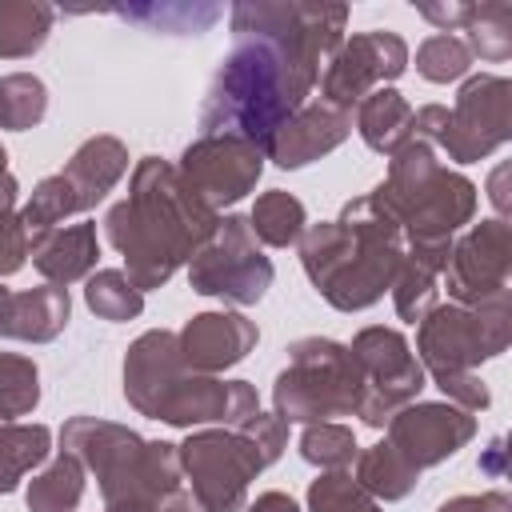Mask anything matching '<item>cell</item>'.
<instances>
[{"mask_svg":"<svg viewBox=\"0 0 512 512\" xmlns=\"http://www.w3.org/2000/svg\"><path fill=\"white\" fill-rule=\"evenodd\" d=\"M48 116V84L32 72L0 76V128L28 132Z\"/></svg>","mask_w":512,"mask_h":512,"instance_id":"1f68e13d","label":"cell"},{"mask_svg":"<svg viewBox=\"0 0 512 512\" xmlns=\"http://www.w3.org/2000/svg\"><path fill=\"white\" fill-rule=\"evenodd\" d=\"M440 284L448 288L452 304L480 308L512 300V228L500 216L468 224L448 252Z\"/></svg>","mask_w":512,"mask_h":512,"instance_id":"4fadbf2b","label":"cell"},{"mask_svg":"<svg viewBox=\"0 0 512 512\" xmlns=\"http://www.w3.org/2000/svg\"><path fill=\"white\" fill-rule=\"evenodd\" d=\"M276 280L272 260L260 252L248 216H220L208 244L188 260V288L200 296H216L232 308H252L268 296Z\"/></svg>","mask_w":512,"mask_h":512,"instance_id":"8fae6325","label":"cell"},{"mask_svg":"<svg viewBox=\"0 0 512 512\" xmlns=\"http://www.w3.org/2000/svg\"><path fill=\"white\" fill-rule=\"evenodd\" d=\"M428 380L444 392L448 404H456V408H464V412H472V416L492 404V392H488V384L480 380V372H436V376H428Z\"/></svg>","mask_w":512,"mask_h":512,"instance_id":"74e56055","label":"cell"},{"mask_svg":"<svg viewBox=\"0 0 512 512\" xmlns=\"http://www.w3.org/2000/svg\"><path fill=\"white\" fill-rule=\"evenodd\" d=\"M4 176H8V148L0 144V180H4Z\"/></svg>","mask_w":512,"mask_h":512,"instance_id":"f6af8a7d","label":"cell"},{"mask_svg":"<svg viewBox=\"0 0 512 512\" xmlns=\"http://www.w3.org/2000/svg\"><path fill=\"white\" fill-rule=\"evenodd\" d=\"M364 380L348 344L332 336H300L288 344V364L272 380V412L284 424H320L356 416Z\"/></svg>","mask_w":512,"mask_h":512,"instance_id":"9c48e42d","label":"cell"},{"mask_svg":"<svg viewBox=\"0 0 512 512\" xmlns=\"http://www.w3.org/2000/svg\"><path fill=\"white\" fill-rule=\"evenodd\" d=\"M248 228L256 236V244H268V248H292L304 228H308V208L284 192V188H272V192H260L252 212H248Z\"/></svg>","mask_w":512,"mask_h":512,"instance_id":"83f0119b","label":"cell"},{"mask_svg":"<svg viewBox=\"0 0 512 512\" xmlns=\"http://www.w3.org/2000/svg\"><path fill=\"white\" fill-rule=\"evenodd\" d=\"M384 428H388V444L416 472H424L452 460L476 436V416L448 400H412Z\"/></svg>","mask_w":512,"mask_h":512,"instance_id":"2e32d148","label":"cell"},{"mask_svg":"<svg viewBox=\"0 0 512 512\" xmlns=\"http://www.w3.org/2000/svg\"><path fill=\"white\" fill-rule=\"evenodd\" d=\"M72 320V296L56 284H36L24 292L0 288V340L52 344Z\"/></svg>","mask_w":512,"mask_h":512,"instance_id":"d6986e66","label":"cell"},{"mask_svg":"<svg viewBox=\"0 0 512 512\" xmlns=\"http://www.w3.org/2000/svg\"><path fill=\"white\" fill-rule=\"evenodd\" d=\"M128 172V148L124 140L116 136H88L72 156L68 164L56 172V180L64 184L76 216L80 212H92Z\"/></svg>","mask_w":512,"mask_h":512,"instance_id":"ffe728a7","label":"cell"},{"mask_svg":"<svg viewBox=\"0 0 512 512\" xmlns=\"http://www.w3.org/2000/svg\"><path fill=\"white\" fill-rule=\"evenodd\" d=\"M244 512H300V504L288 496V492H260L256 500H248L244 504Z\"/></svg>","mask_w":512,"mask_h":512,"instance_id":"60d3db41","label":"cell"},{"mask_svg":"<svg viewBox=\"0 0 512 512\" xmlns=\"http://www.w3.org/2000/svg\"><path fill=\"white\" fill-rule=\"evenodd\" d=\"M40 404V368L32 356L0 352V428L16 424Z\"/></svg>","mask_w":512,"mask_h":512,"instance_id":"d6a6232c","label":"cell"},{"mask_svg":"<svg viewBox=\"0 0 512 512\" xmlns=\"http://www.w3.org/2000/svg\"><path fill=\"white\" fill-rule=\"evenodd\" d=\"M260 340L256 320H248L236 308H212V312H196L184 320V328L176 332L180 356L188 368L220 376L224 368L240 364Z\"/></svg>","mask_w":512,"mask_h":512,"instance_id":"e0dca14e","label":"cell"},{"mask_svg":"<svg viewBox=\"0 0 512 512\" xmlns=\"http://www.w3.org/2000/svg\"><path fill=\"white\" fill-rule=\"evenodd\" d=\"M408 72V44L400 32L392 28H368L356 36H344V44L328 56V64L320 68V96L324 104L352 112L368 92L376 88H392V80H400Z\"/></svg>","mask_w":512,"mask_h":512,"instance_id":"5bb4252c","label":"cell"},{"mask_svg":"<svg viewBox=\"0 0 512 512\" xmlns=\"http://www.w3.org/2000/svg\"><path fill=\"white\" fill-rule=\"evenodd\" d=\"M308 512H384V504L368 496L348 468H340V472H320L308 484Z\"/></svg>","mask_w":512,"mask_h":512,"instance_id":"d590c367","label":"cell"},{"mask_svg":"<svg viewBox=\"0 0 512 512\" xmlns=\"http://www.w3.org/2000/svg\"><path fill=\"white\" fill-rule=\"evenodd\" d=\"M56 24V8L44 0H0V60L36 56Z\"/></svg>","mask_w":512,"mask_h":512,"instance_id":"cb8c5ba5","label":"cell"},{"mask_svg":"<svg viewBox=\"0 0 512 512\" xmlns=\"http://www.w3.org/2000/svg\"><path fill=\"white\" fill-rule=\"evenodd\" d=\"M300 268L336 312L372 308L404 264V232L364 192L340 208L336 220L308 224L296 240Z\"/></svg>","mask_w":512,"mask_h":512,"instance_id":"3957f363","label":"cell"},{"mask_svg":"<svg viewBox=\"0 0 512 512\" xmlns=\"http://www.w3.org/2000/svg\"><path fill=\"white\" fill-rule=\"evenodd\" d=\"M288 448V424L276 412H256L240 428H192L176 444L180 472L204 512H244L252 480Z\"/></svg>","mask_w":512,"mask_h":512,"instance_id":"52a82bcc","label":"cell"},{"mask_svg":"<svg viewBox=\"0 0 512 512\" xmlns=\"http://www.w3.org/2000/svg\"><path fill=\"white\" fill-rule=\"evenodd\" d=\"M300 456L320 468V472H340V468H352L356 456H360V444L352 436L348 424H336V420H320V424H304L300 432Z\"/></svg>","mask_w":512,"mask_h":512,"instance_id":"836d02e7","label":"cell"},{"mask_svg":"<svg viewBox=\"0 0 512 512\" xmlns=\"http://www.w3.org/2000/svg\"><path fill=\"white\" fill-rule=\"evenodd\" d=\"M356 480L368 496H376L380 504H392V500H404L416 484H420V472L388 444H372V448H360L356 456Z\"/></svg>","mask_w":512,"mask_h":512,"instance_id":"4316f807","label":"cell"},{"mask_svg":"<svg viewBox=\"0 0 512 512\" xmlns=\"http://www.w3.org/2000/svg\"><path fill=\"white\" fill-rule=\"evenodd\" d=\"M472 68V52L456 32H432L428 40H420L416 48V72L428 84H452L464 80Z\"/></svg>","mask_w":512,"mask_h":512,"instance_id":"e575fe53","label":"cell"},{"mask_svg":"<svg viewBox=\"0 0 512 512\" xmlns=\"http://www.w3.org/2000/svg\"><path fill=\"white\" fill-rule=\"evenodd\" d=\"M220 212H212L168 164L164 156H144L132 168L128 196L104 216L108 244L124 256V276L140 288H164L216 232Z\"/></svg>","mask_w":512,"mask_h":512,"instance_id":"7a4b0ae2","label":"cell"},{"mask_svg":"<svg viewBox=\"0 0 512 512\" xmlns=\"http://www.w3.org/2000/svg\"><path fill=\"white\" fill-rule=\"evenodd\" d=\"M84 304L108 324H128L144 312V292L124 276V268H96L84 280Z\"/></svg>","mask_w":512,"mask_h":512,"instance_id":"f1b7e54d","label":"cell"},{"mask_svg":"<svg viewBox=\"0 0 512 512\" xmlns=\"http://www.w3.org/2000/svg\"><path fill=\"white\" fill-rule=\"evenodd\" d=\"M504 180H508V164H496L492 180H488V200L496 204V216L508 220V192H504Z\"/></svg>","mask_w":512,"mask_h":512,"instance_id":"b9f144b4","label":"cell"},{"mask_svg":"<svg viewBox=\"0 0 512 512\" xmlns=\"http://www.w3.org/2000/svg\"><path fill=\"white\" fill-rule=\"evenodd\" d=\"M512 340V300L500 304H436L416 324V360L424 376L436 372H480L484 360L508 352Z\"/></svg>","mask_w":512,"mask_h":512,"instance_id":"30bf717a","label":"cell"},{"mask_svg":"<svg viewBox=\"0 0 512 512\" xmlns=\"http://www.w3.org/2000/svg\"><path fill=\"white\" fill-rule=\"evenodd\" d=\"M356 368H360V380H364V392H360V404H356V416L360 424L368 428H384L404 404H412L428 376L408 344L404 332L396 328H384V324H368L352 336L348 344Z\"/></svg>","mask_w":512,"mask_h":512,"instance_id":"7c38bea8","label":"cell"},{"mask_svg":"<svg viewBox=\"0 0 512 512\" xmlns=\"http://www.w3.org/2000/svg\"><path fill=\"white\" fill-rule=\"evenodd\" d=\"M60 448L96 476L104 512H160V504L176 496L184 480L176 444L144 440L128 424L104 416H68L60 428Z\"/></svg>","mask_w":512,"mask_h":512,"instance_id":"5b68a950","label":"cell"},{"mask_svg":"<svg viewBox=\"0 0 512 512\" xmlns=\"http://www.w3.org/2000/svg\"><path fill=\"white\" fill-rule=\"evenodd\" d=\"M28 260L44 276V284L68 288V284L88 280L96 272V260H100L96 224L92 220H76V224H60V228L36 236L32 248H28Z\"/></svg>","mask_w":512,"mask_h":512,"instance_id":"44dd1931","label":"cell"},{"mask_svg":"<svg viewBox=\"0 0 512 512\" xmlns=\"http://www.w3.org/2000/svg\"><path fill=\"white\" fill-rule=\"evenodd\" d=\"M356 132L372 152L392 156L412 140V104L396 88H376L356 104Z\"/></svg>","mask_w":512,"mask_h":512,"instance_id":"603a6c76","label":"cell"},{"mask_svg":"<svg viewBox=\"0 0 512 512\" xmlns=\"http://www.w3.org/2000/svg\"><path fill=\"white\" fill-rule=\"evenodd\" d=\"M176 172L212 212H220L260 184L264 152L240 136H196L180 152Z\"/></svg>","mask_w":512,"mask_h":512,"instance_id":"9a60e30c","label":"cell"},{"mask_svg":"<svg viewBox=\"0 0 512 512\" xmlns=\"http://www.w3.org/2000/svg\"><path fill=\"white\" fill-rule=\"evenodd\" d=\"M232 48L200 104V136H240L268 152L272 136L308 104L320 68L344 44V4L244 0L228 8Z\"/></svg>","mask_w":512,"mask_h":512,"instance_id":"6da1fadb","label":"cell"},{"mask_svg":"<svg viewBox=\"0 0 512 512\" xmlns=\"http://www.w3.org/2000/svg\"><path fill=\"white\" fill-rule=\"evenodd\" d=\"M16 200H20V184L8 172L0 180V276H16L28 264V232L20 224Z\"/></svg>","mask_w":512,"mask_h":512,"instance_id":"8d00e7d4","label":"cell"},{"mask_svg":"<svg viewBox=\"0 0 512 512\" xmlns=\"http://www.w3.org/2000/svg\"><path fill=\"white\" fill-rule=\"evenodd\" d=\"M480 472L488 476H504V436H492L484 456H480Z\"/></svg>","mask_w":512,"mask_h":512,"instance_id":"7bdbcfd3","label":"cell"},{"mask_svg":"<svg viewBox=\"0 0 512 512\" xmlns=\"http://www.w3.org/2000/svg\"><path fill=\"white\" fill-rule=\"evenodd\" d=\"M84 480H88L84 464L72 452L56 448V456L32 476L24 504L28 512H76L84 500Z\"/></svg>","mask_w":512,"mask_h":512,"instance_id":"d4e9b609","label":"cell"},{"mask_svg":"<svg viewBox=\"0 0 512 512\" xmlns=\"http://www.w3.org/2000/svg\"><path fill=\"white\" fill-rule=\"evenodd\" d=\"M448 252H452V244H404V264L388 288L400 320L420 324L440 304L436 296H440V276H444Z\"/></svg>","mask_w":512,"mask_h":512,"instance_id":"7402d4cb","label":"cell"},{"mask_svg":"<svg viewBox=\"0 0 512 512\" xmlns=\"http://www.w3.org/2000/svg\"><path fill=\"white\" fill-rule=\"evenodd\" d=\"M416 12H420L436 32H456V28L468 24L472 4H468V0H424V4H416Z\"/></svg>","mask_w":512,"mask_h":512,"instance_id":"f35d334b","label":"cell"},{"mask_svg":"<svg viewBox=\"0 0 512 512\" xmlns=\"http://www.w3.org/2000/svg\"><path fill=\"white\" fill-rule=\"evenodd\" d=\"M472 52V60H488V64H504L512 56V4L504 0H488V4H472V16L464 24L460 36Z\"/></svg>","mask_w":512,"mask_h":512,"instance_id":"4dcf8cb0","label":"cell"},{"mask_svg":"<svg viewBox=\"0 0 512 512\" xmlns=\"http://www.w3.org/2000/svg\"><path fill=\"white\" fill-rule=\"evenodd\" d=\"M352 136V112H340L324 100H308L268 144L264 160H272L284 172H296L328 152H336Z\"/></svg>","mask_w":512,"mask_h":512,"instance_id":"ac0fdd59","label":"cell"},{"mask_svg":"<svg viewBox=\"0 0 512 512\" xmlns=\"http://www.w3.org/2000/svg\"><path fill=\"white\" fill-rule=\"evenodd\" d=\"M124 400L168 428H240L260 412V396L248 380L208 376L184 364L176 332L148 328L124 352Z\"/></svg>","mask_w":512,"mask_h":512,"instance_id":"277c9868","label":"cell"},{"mask_svg":"<svg viewBox=\"0 0 512 512\" xmlns=\"http://www.w3.org/2000/svg\"><path fill=\"white\" fill-rule=\"evenodd\" d=\"M436 512H512V500L500 488H492V492H464V496L444 500Z\"/></svg>","mask_w":512,"mask_h":512,"instance_id":"ab89813d","label":"cell"},{"mask_svg":"<svg viewBox=\"0 0 512 512\" xmlns=\"http://www.w3.org/2000/svg\"><path fill=\"white\" fill-rule=\"evenodd\" d=\"M52 456V428L48 424H4L0 428V492H16L28 472L48 464Z\"/></svg>","mask_w":512,"mask_h":512,"instance_id":"484cf974","label":"cell"},{"mask_svg":"<svg viewBox=\"0 0 512 512\" xmlns=\"http://www.w3.org/2000/svg\"><path fill=\"white\" fill-rule=\"evenodd\" d=\"M112 12L148 32H176V36H200L224 16L220 4H140V8H112Z\"/></svg>","mask_w":512,"mask_h":512,"instance_id":"f546056e","label":"cell"},{"mask_svg":"<svg viewBox=\"0 0 512 512\" xmlns=\"http://www.w3.org/2000/svg\"><path fill=\"white\" fill-rule=\"evenodd\" d=\"M412 140L444 152L452 164H476L512 140V84L496 72H476L460 84L456 104H424L412 112Z\"/></svg>","mask_w":512,"mask_h":512,"instance_id":"ba28073f","label":"cell"},{"mask_svg":"<svg viewBox=\"0 0 512 512\" xmlns=\"http://www.w3.org/2000/svg\"><path fill=\"white\" fill-rule=\"evenodd\" d=\"M160 512H204V508L192 500V492H184V488H180L176 496H168V500L160 504Z\"/></svg>","mask_w":512,"mask_h":512,"instance_id":"ee69618b","label":"cell"},{"mask_svg":"<svg viewBox=\"0 0 512 512\" xmlns=\"http://www.w3.org/2000/svg\"><path fill=\"white\" fill-rule=\"evenodd\" d=\"M368 196L396 220L404 244H452L476 220L480 204L476 184L440 164V156L420 140H408L388 156V176Z\"/></svg>","mask_w":512,"mask_h":512,"instance_id":"8992f818","label":"cell"}]
</instances>
